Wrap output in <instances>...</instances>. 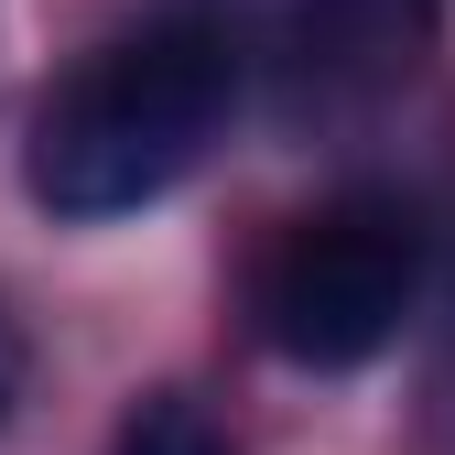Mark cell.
Returning a JSON list of instances; mask_svg holds the SVG:
<instances>
[{
    "instance_id": "2",
    "label": "cell",
    "mask_w": 455,
    "mask_h": 455,
    "mask_svg": "<svg viewBox=\"0 0 455 455\" xmlns=\"http://www.w3.org/2000/svg\"><path fill=\"white\" fill-rule=\"evenodd\" d=\"M412 293H423V217L402 196L358 185L282 228V250L260 271V336L293 369H358L402 336Z\"/></svg>"
},
{
    "instance_id": "1",
    "label": "cell",
    "mask_w": 455,
    "mask_h": 455,
    "mask_svg": "<svg viewBox=\"0 0 455 455\" xmlns=\"http://www.w3.org/2000/svg\"><path fill=\"white\" fill-rule=\"evenodd\" d=\"M228 98H239V44L217 22H196V12L141 22L131 44L87 54V66L44 98L22 174H33V196L54 217H131V206L174 196L206 163Z\"/></svg>"
},
{
    "instance_id": "3",
    "label": "cell",
    "mask_w": 455,
    "mask_h": 455,
    "mask_svg": "<svg viewBox=\"0 0 455 455\" xmlns=\"http://www.w3.org/2000/svg\"><path fill=\"white\" fill-rule=\"evenodd\" d=\"M120 455H239V444L206 423V402H185V390H152V402L120 423Z\"/></svg>"
},
{
    "instance_id": "4",
    "label": "cell",
    "mask_w": 455,
    "mask_h": 455,
    "mask_svg": "<svg viewBox=\"0 0 455 455\" xmlns=\"http://www.w3.org/2000/svg\"><path fill=\"white\" fill-rule=\"evenodd\" d=\"M12 402H22V336H12V315H0V423H12Z\"/></svg>"
}]
</instances>
